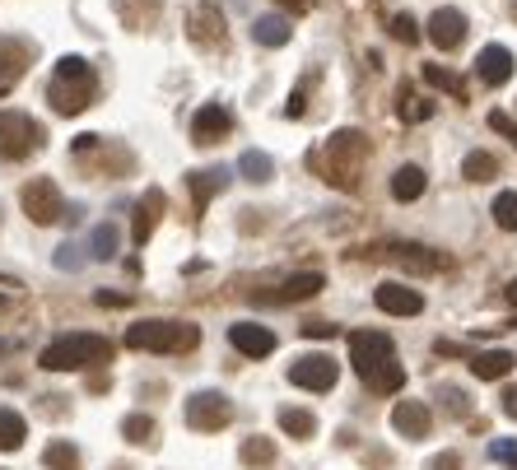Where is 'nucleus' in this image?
Returning a JSON list of instances; mask_svg holds the SVG:
<instances>
[{
	"mask_svg": "<svg viewBox=\"0 0 517 470\" xmlns=\"http://www.w3.org/2000/svg\"><path fill=\"white\" fill-rule=\"evenodd\" d=\"M349 363L364 377L373 396H397L406 386V368L397 363V344L382 331H355L349 336Z\"/></svg>",
	"mask_w": 517,
	"mask_h": 470,
	"instance_id": "1",
	"label": "nucleus"
},
{
	"mask_svg": "<svg viewBox=\"0 0 517 470\" xmlns=\"http://www.w3.org/2000/svg\"><path fill=\"white\" fill-rule=\"evenodd\" d=\"M47 103L56 117H79L98 103V75L85 56H61L47 79Z\"/></svg>",
	"mask_w": 517,
	"mask_h": 470,
	"instance_id": "2",
	"label": "nucleus"
},
{
	"mask_svg": "<svg viewBox=\"0 0 517 470\" xmlns=\"http://www.w3.org/2000/svg\"><path fill=\"white\" fill-rule=\"evenodd\" d=\"M364 158H368V135L364 131H336L322 145L317 154V168L331 187L341 191H355L359 187V173H364Z\"/></svg>",
	"mask_w": 517,
	"mask_h": 470,
	"instance_id": "3",
	"label": "nucleus"
},
{
	"mask_svg": "<svg viewBox=\"0 0 517 470\" xmlns=\"http://www.w3.org/2000/svg\"><path fill=\"white\" fill-rule=\"evenodd\" d=\"M112 359V340L103 336H89V331H75V336H61L43 350V363L47 373H79V368H103Z\"/></svg>",
	"mask_w": 517,
	"mask_h": 470,
	"instance_id": "4",
	"label": "nucleus"
},
{
	"mask_svg": "<svg viewBox=\"0 0 517 470\" xmlns=\"http://www.w3.org/2000/svg\"><path fill=\"white\" fill-rule=\"evenodd\" d=\"M127 344L131 350H154V354H192L201 344V331L192 321H131L127 326Z\"/></svg>",
	"mask_w": 517,
	"mask_h": 470,
	"instance_id": "5",
	"label": "nucleus"
},
{
	"mask_svg": "<svg viewBox=\"0 0 517 470\" xmlns=\"http://www.w3.org/2000/svg\"><path fill=\"white\" fill-rule=\"evenodd\" d=\"M70 158L85 168V177H131L135 173V154L103 135H79L70 145Z\"/></svg>",
	"mask_w": 517,
	"mask_h": 470,
	"instance_id": "6",
	"label": "nucleus"
},
{
	"mask_svg": "<svg viewBox=\"0 0 517 470\" xmlns=\"http://www.w3.org/2000/svg\"><path fill=\"white\" fill-rule=\"evenodd\" d=\"M43 126L29 117V112H19V108H5L0 112V158H10V163H24L33 150H43Z\"/></svg>",
	"mask_w": 517,
	"mask_h": 470,
	"instance_id": "7",
	"label": "nucleus"
},
{
	"mask_svg": "<svg viewBox=\"0 0 517 470\" xmlns=\"http://www.w3.org/2000/svg\"><path fill=\"white\" fill-rule=\"evenodd\" d=\"M19 206H24V215L33 219V223H61L66 219V200H61V191H56V182L52 177H33L24 191H19Z\"/></svg>",
	"mask_w": 517,
	"mask_h": 470,
	"instance_id": "8",
	"label": "nucleus"
},
{
	"mask_svg": "<svg viewBox=\"0 0 517 470\" xmlns=\"http://www.w3.org/2000/svg\"><path fill=\"white\" fill-rule=\"evenodd\" d=\"M187 424L196 434H219V428L234 424V401L224 392H196L187 401Z\"/></svg>",
	"mask_w": 517,
	"mask_h": 470,
	"instance_id": "9",
	"label": "nucleus"
},
{
	"mask_svg": "<svg viewBox=\"0 0 517 470\" xmlns=\"http://www.w3.org/2000/svg\"><path fill=\"white\" fill-rule=\"evenodd\" d=\"M373 256H387L391 265H401L406 275H439L447 271V256L433 252V247H420V242H382V252Z\"/></svg>",
	"mask_w": 517,
	"mask_h": 470,
	"instance_id": "10",
	"label": "nucleus"
},
{
	"mask_svg": "<svg viewBox=\"0 0 517 470\" xmlns=\"http://www.w3.org/2000/svg\"><path fill=\"white\" fill-rule=\"evenodd\" d=\"M336 377H341V368H336L331 354H303V359H294V368H289V382L303 386V392H331Z\"/></svg>",
	"mask_w": 517,
	"mask_h": 470,
	"instance_id": "11",
	"label": "nucleus"
},
{
	"mask_svg": "<svg viewBox=\"0 0 517 470\" xmlns=\"http://www.w3.org/2000/svg\"><path fill=\"white\" fill-rule=\"evenodd\" d=\"M234 135V112L224 108V103H205V108H196V117H192V140L201 150H210V145H224V140Z\"/></svg>",
	"mask_w": 517,
	"mask_h": 470,
	"instance_id": "12",
	"label": "nucleus"
},
{
	"mask_svg": "<svg viewBox=\"0 0 517 470\" xmlns=\"http://www.w3.org/2000/svg\"><path fill=\"white\" fill-rule=\"evenodd\" d=\"M187 37H192L196 47H205V52L224 47L229 28H224V10L215 5V0H201V5L192 10V19H187Z\"/></svg>",
	"mask_w": 517,
	"mask_h": 470,
	"instance_id": "13",
	"label": "nucleus"
},
{
	"mask_svg": "<svg viewBox=\"0 0 517 470\" xmlns=\"http://www.w3.org/2000/svg\"><path fill=\"white\" fill-rule=\"evenodd\" d=\"M163 210H168V196H163L159 187H150V191L135 200V219H131V242H135V247H144V242L154 238Z\"/></svg>",
	"mask_w": 517,
	"mask_h": 470,
	"instance_id": "14",
	"label": "nucleus"
},
{
	"mask_svg": "<svg viewBox=\"0 0 517 470\" xmlns=\"http://www.w3.org/2000/svg\"><path fill=\"white\" fill-rule=\"evenodd\" d=\"M373 303H378V312H387V317H415V312H424V294L410 289V284H378Z\"/></svg>",
	"mask_w": 517,
	"mask_h": 470,
	"instance_id": "15",
	"label": "nucleus"
},
{
	"mask_svg": "<svg viewBox=\"0 0 517 470\" xmlns=\"http://www.w3.org/2000/svg\"><path fill=\"white\" fill-rule=\"evenodd\" d=\"M229 344L242 359H266L275 350V331H266V326H257V321H234L229 326Z\"/></svg>",
	"mask_w": 517,
	"mask_h": 470,
	"instance_id": "16",
	"label": "nucleus"
},
{
	"mask_svg": "<svg viewBox=\"0 0 517 470\" xmlns=\"http://www.w3.org/2000/svg\"><path fill=\"white\" fill-rule=\"evenodd\" d=\"M513 70H517V61H513V52H508V47H499V43L480 47V56H475V75H480V85H489V89L508 85Z\"/></svg>",
	"mask_w": 517,
	"mask_h": 470,
	"instance_id": "17",
	"label": "nucleus"
},
{
	"mask_svg": "<svg viewBox=\"0 0 517 470\" xmlns=\"http://www.w3.org/2000/svg\"><path fill=\"white\" fill-rule=\"evenodd\" d=\"M322 275L317 271H303V275H289L280 289H261V294H252L257 303H303V298H317L322 294Z\"/></svg>",
	"mask_w": 517,
	"mask_h": 470,
	"instance_id": "18",
	"label": "nucleus"
},
{
	"mask_svg": "<svg viewBox=\"0 0 517 470\" xmlns=\"http://www.w3.org/2000/svg\"><path fill=\"white\" fill-rule=\"evenodd\" d=\"M391 428H397L401 438H410V442H424V438L433 434L429 405H424V401H401L397 410H391Z\"/></svg>",
	"mask_w": 517,
	"mask_h": 470,
	"instance_id": "19",
	"label": "nucleus"
},
{
	"mask_svg": "<svg viewBox=\"0 0 517 470\" xmlns=\"http://www.w3.org/2000/svg\"><path fill=\"white\" fill-rule=\"evenodd\" d=\"M429 37L439 52H452L466 43V14L462 10H433L429 14Z\"/></svg>",
	"mask_w": 517,
	"mask_h": 470,
	"instance_id": "20",
	"label": "nucleus"
},
{
	"mask_svg": "<svg viewBox=\"0 0 517 470\" xmlns=\"http://www.w3.org/2000/svg\"><path fill=\"white\" fill-rule=\"evenodd\" d=\"M234 182V173L229 168H201V173H192L187 177V191H192V206H196V215H205V206L224 191Z\"/></svg>",
	"mask_w": 517,
	"mask_h": 470,
	"instance_id": "21",
	"label": "nucleus"
},
{
	"mask_svg": "<svg viewBox=\"0 0 517 470\" xmlns=\"http://www.w3.org/2000/svg\"><path fill=\"white\" fill-rule=\"evenodd\" d=\"M29 66H33V47L24 37H5V43H0V85L10 89L14 79L29 75Z\"/></svg>",
	"mask_w": 517,
	"mask_h": 470,
	"instance_id": "22",
	"label": "nucleus"
},
{
	"mask_svg": "<svg viewBox=\"0 0 517 470\" xmlns=\"http://www.w3.org/2000/svg\"><path fill=\"white\" fill-rule=\"evenodd\" d=\"M117 14H121V24L127 28H154L159 24V14H163V0H112Z\"/></svg>",
	"mask_w": 517,
	"mask_h": 470,
	"instance_id": "23",
	"label": "nucleus"
},
{
	"mask_svg": "<svg viewBox=\"0 0 517 470\" xmlns=\"http://www.w3.org/2000/svg\"><path fill=\"white\" fill-rule=\"evenodd\" d=\"M513 368H517V354H508V350H485V354L471 359V373L480 382H504Z\"/></svg>",
	"mask_w": 517,
	"mask_h": 470,
	"instance_id": "24",
	"label": "nucleus"
},
{
	"mask_svg": "<svg viewBox=\"0 0 517 470\" xmlns=\"http://www.w3.org/2000/svg\"><path fill=\"white\" fill-rule=\"evenodd\" d=\"M252 37L261 47H284L289 37H294V24H289L284 14H261L257 24H252Z\"/></svg>",
	"mask_w": 517,
	"mask_h": 470,
	"instance_id": "25",
	"label": "nucleus"
},
{
	"mask_svg": "<svg viewBox=\"0 0 517 470\" xmlns=\"http://www.w3.org/2000/svg\"><path fill=\"white\" fill-rule=\"evenodd\" d=\"M424 187H429V177H424V168H415V163H406V168L391 173V196L397 200H420Z\"/></svg>",
	"mask_w": 517,
	"mask_h": 470,
	"instance_id": "26",
	"label": "nucleus"
},
{
	"mask_svg": "<svg viewBox=\"0 0 517 470\" xmlns=\"http://www.w3.org/2000/svg\"><path fill=\"white\" fill-rule=\"evenodd\" d=\"M29 438V419L14 415L10 405H0V452H19Z\"/></svg>",
	"mask_w": 517,
	"mask_h": 470,
	"instance_id": "27",
	"label": "nucleus"
},
{
	"mask_svg": "<svg viewBox=\"0 0 517 470\" xmlns=\"http://www.w3.org/2000/svg\"><path fill=\"white\" fill-rule=\"evenodd\" d=\"M433 112H439V103H433V98H420L410 85H401V103H397V117H401V121H410V126H415V121H429Z\"/></svg>",
	"mask_w": 517,
	"mask_h": 470,
	"instance_id": "28",
	"label": "nucleus"
},
{
	"mask_svg": "<svg viewBox=\"0 0 517 470\" xmlns=\"http://www.w3.org/2000/svg\"><path fill=\"white\" fill-rule=\"evenodd\" d=\"M280 428L289 438H299V442H308L317 434V419H313V410H299V405H284L280 410Z\"/></svg>",
	"mask_w": 517,
	"mask_h": 470,
	"instance_id": "29",
	"label": "nucleus"
},
{
	"mask_svg": "<svg viewBox=\"0 0 517 470\" xmlns=\"http://www.w3.org/2000/svg\"><path fill=\"white\" fill-rule=\"evenodd\" d=\"M43 466L47 470H79V447L66 442V438H52L47 452H43Z\"/></svg>",
	"mask_w": 517,
	"mask_h": 470,
	"instance_id": "30",
	"label": "nucleus"
},
{
	"mask_svg": "<svg viewBox=\"0 0 517 470\" xmlns=\"http://www.w3.org/2000/svg\"><path fill=\"white\" fill-rule=\"evenodd\" d=\"M238 457H242V466L266 470V466H275V442H271V438H247V442L238 447Z\"/></svg>",
	"mask_w": 517,
	"mask_h": 470,
	"instance_id": "31",
	"label": "nucleus"
},
{
	"mask_svg": "<svg viewBox=\"0 0 517 470\" xmlns=\"http://www.w3.org/2000/svg\"><path fill=\"white\" fill-rule=\"evenodd\" d=\"M154 434H159V424L150 415H127V419H121V438H127L131 447H150Z\"/></svg>",
	"mask_w": 517,
	"mask_h": 470,
	"instance_id": "32",
	"label": "nucleus"
},
{
	"mask_svg": "<svg viewBox=\"0 0 517 470\" xmlns=\"http://www.w3.org/2000/svg\"><path fill=\"white\" fill-rule=\"evenodd\" d=\"M117 242H121L117 223H98V229L89 233V256L94 261H112L117 256Z\"/></svg>",
	"mask_w": 517,
	"mask_h": 470,
	"instance_id": "33",
	"label": "nucleus"
},
{
	"mask_svg": "<svg viewBox=\"0 0 517 470\" xmlns=\"http://www.w3.org/2000/svg\"><path fill=\"white\" fill-rule=\"evenodd\" d=\"M238 173H242L247 182H271V177H275V163H271V154L247 150V154L238 158Z\"/></svg>",
	"mask_w": 517,
	"mask_h": 470,
	"instance_id": "34",
	"label": "nucleus"
},
{
	"mask_svg": "<svg viewBox=\"0 0 517 470\" xmlns=\"http://www.w3.org/2000/svg\"><path fill=\"white\" fill-rule=\"evenodd\" d=\"M462 173H466L471 182H494V177H499V158L485 154V150H471L466 163H462Z\"/></svg>",
	"mask_w": 517,
	"mask_h": 470,
	"instance_id": "35",
	"label": "nucleus"
},
{
	"mask_svg": "<svg viewBox=\"0 0 517 470\" xmlns=\"http://www.w3.org/2000/svg\"><path fill=\"white\" fill-rule=\"evenodd\" d=\"M489 210H494V223H499L504 233H517V191H499Z\"/></svg>",
	"mask_w": 517,
	"mask_h": 470,
	"instance_id": "36",
	"label": "nucleus"
},
{
	"mask_svg": "<svg viewBox=\"0 0 517 470\" xmlns=\"http://www.w3.org/2000/svg\"><path fill=\"white\" fill-rule=\"evenodd\" d=\"M424 85H433V89H447L452 98H466V85H462V79L452 75V70H443V66H433V61L424 66Z\"/></svg>",
	"mask_w": 517,
	"mask_h": 470,
	"instance_id": "37",
	"label": "nucleus"
},
{
	"mask_svg": "<svg viewBox=\"0 0 517 470\" xmlns=\"http://www.w3.org/2000/svg\"><path fill=\"white\" fill-rule=\"evenodd\" d=\"M313 85H317V70L299 79V89L289 93V103H284V117H303L308 112V89H313Z\"/></svg>",
	"mask_w": 517,
	"mask_h": 470,
	"instance_id": "38",
	"label": "nucleus"
},
{
	"mask_svg": "<svg viewBox=\"0 0 517 470\" xmlns=\"http://www.w3.org/2000/svg\"><path fill=\"white\" fill-rule=\"evenodd\" d=\"M391 37H397V43H406V47H415L420 43V24L410 14H397L391 19Z\"/></svg>",
	"mask_w": 517,
	"mask_h": 470,
	"instance_id": "39",
	"label": "nucleus"
},
{
	"mask_svg": "<svg viewBox=\"0 0 517 470\" xmlns=\"http://www.w3.org/2000/svg\"><path fill=\"white\" fill-rule=\"evenodd\" d=\"M439 405H443L447 415H466V410H471V405H466V396L457 392V386H443V392H439Z\"/></svg>",
	"mask_w": 517,
	"mask_h": 470,
	"instance_id": "40",
	"label": "nucleus"
},
{
	"mask_svg": "<svg viewBox=\"0 0 517 470\" xmlns=\"http://www.w3.org/2000/svg\"><path fill=\"white\" fill-rule=\"evenodd\" d=\"M489 126H494V131H499V135H508V140H513V145H517V121H513L508 112H489Z\"/></svg>",
	"mask_w": 517,
	"mask_h": 470,
	"instance_id": "41",
	"label": "nucleus"
},
{
	"mask_svg": "<svg viewBox=\"0 0 517 470\" xmlns=\"http://www.w3.org/2000/svg\"><path fill=\"white\" fill-rule=\"evenodd\" d=\"M303 336H313V340H322V336H336V321L313 317V321H303Z\"/></svg>",
	"mask_w": 517,
	"mask_h": 470,
	"instance_id": "42",
	"label": "nucleus"
},
{
	"mask_svg": "<svg viewBox=\"0 0 517 470\" xmlns=\"http://www.w3.org/2000/svg\"><path fill=\"white\" fill-rule=\"evenodd\" d=\"M424 470H462V457L457 452H439V457H429Z\"/></svg>",
	"mask_w": 517,
	"mask_h": 470,
	"instance_id": "43",
	"label": "nucleus"
},
{
	"mask_svg": "<svg viewBox=\"0 0 517 470\" xmlns=\"http://www.w3.org/2000/svg\"><path fill=\"white\" fill-rule=\"evenodd\" d=\"M79 261H85V256H79V252H75V242H66V247H61V252H56V265H61V271H75V265H79Z\"/></svg>",
	"mask_w": 517,
	"mask_h": 470,
	"instance_id": "44",
	"label": "nucleus"
},
{
	"mask_svg": "<svg viewBox=\"0 0 517 470\" xmlns=\"http://www.w3.org/2000/svg\"><path fill=\"white\" fill-rule=\"evenodd\" d=\"M489 452L499 457V461H508V466L517 470V442H489Z\"/></svg>",
	"mask_w": 517,
	"mask_h": 470,
	"instance_id": "45",
	"label": "nucleus"
},
{
	"mask_svg": "<svg viewBox=\"0 0 517 470\" xmlns=\"http://www.w3.org/2000/svg\"><path fill=\"white\" fill-rule=\"evenodd\" d=\"M364 466H391V452H382V447H373V452H364Z\"/></svg>",
	"mask_w": 517,
	"mask_h": 470,
	"instance_id": "46",
	"label": "nucleus"
},
{
	"mask_svg": "<svg viewBox=\"0 0 517 470\" xmlns=\"http://www.w3.org/2000/svg\"><path fill=\"white\" fill-rule=\"evenodd\" d=\"M98 303H103V308H127V294H98Z\"/></svg>",
	"mask_w": 517,
	"mask_h": 470,
	"instance_id": "47",
	"label": "nucleus"
},
{
	"mask_svg": "<svg viewBox=\"0 0 517 470\" xmlns=\"http://www.w3.org/2000/svg\"><path fill=\"white\" fill-rule=\"evenodd\" d=\"M504 415L517 419V386H508V392H504Z\"/></svg>",
	"mask_w": 517,
	"mask_h": 470,
	"instance_id": "48",
	"label": "nucleus"
},
{
	"mask_svg": "<svg viewBox=\"0 0 517 470\" xmlns=\"http://www.w3.org/2000/svg\"><path fill=\"white\" fill-rule=\"evenodd\" d=\"M280 5H284V10H308L313 0H280Z\"/></svg>",
	"mask_w": 517,
	"mask_h": 470,
	"instance_id": "49",
	"label": "nucleus"
},
{
	"mask_svg": "<svg viewBox=\"0 0 517 470\" xmlns=\"http://www.w3.org/2000/svg\"><path fill=\"white\" fill-rule=\"evenodd\" d=\"M508 303H513V308H517V280L508 284Z\"/></svg>",
	"mask_w": 517,
	"mask_h": 470,
	"instance_id": "50",
	"label": "nucleus"
},
{
	"mask_svg": "<svg viewBox=\"0 0 517 470\" xmlns=\"http://www.w3.org/2000/svg\"><path fill=\"white\" fill-rule=\"evenodd\" d=\"M5 308H10V298H0V312H5Z\"/></svg>",
	"mask_w": 517,
	"mask_h": 470,
	"instance_id": "51",
	"label": "nucleus"
},
{
	"mask_svg": "<svg viewBox=\"0 0 517 470\" xmlns=\"http://www.w3.org/2000/svg\"><path fill=\"white\" fill-rule=\"evenodd\" d=\"M513 19H517V5H513Z\"/></svg>",
	"mask_w": 517,
	"mask_h": 470,
	"instance_id": "52",
	"label": "nucleus"
}]
</instances>
